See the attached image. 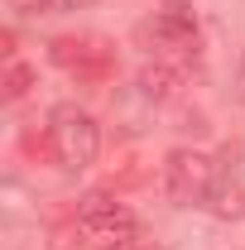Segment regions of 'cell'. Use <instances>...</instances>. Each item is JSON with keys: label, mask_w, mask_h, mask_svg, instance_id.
Returning <instances> with one entry per match:
<instances>
[{"label": "cell", "mask_w": 245, "mask_h": 250, "mask_svg": "<svg viewBox=\"0 0 245 250\" xmlns=\"http://www.w3.org/2000/svg\"><path fill=\"white\" fill-rule=\"evenodd\" d=\"M48 149L58 159V168L67 173H87L101 154V125H96L92 111H82V106H72V101H62L48 111Z\"/></svg>", "instance_id": "obj_1"}, {"label": "cell", "mask_w": 245, "mask_h": 250, "mask_svg": "<svg viewBox=\"0 0 245 250\" xmlns=\"http://www.w3.org/2000/svg\"><path fill=\"white\" fill-rule=\"evenodd\" d=\"M135 34H140V43L149 48L154 58H168V62H178V67H183L187 58H197V39H202L197 10L183 5V0H168L163 10H154Z\"/></svg>", "instance_id": "obj_2"}, {"label": "cell", "mask_w": 245, "mask_h": 250, "mask_svg": "<svg viewBox=\"0 0 245 250\" xmlns=\"http://www.w3.org/2000/svg\"><path fill=\"white\" fill-rule=\"evenodd\" d=\"M135 212L116 202V197H106V192H92V197H82L77 202V212H72V236H82L87 246H101V250H116L125 246L130 236H135Z\"/></svg>", "instance_id": "obj_3"}, {"label": "cell", "mask_w": 245, "mask_h": 250, "mask_svg": "<svg viewBox=\"0 0 245 250\" xmlns=\"http://www.w3.org/2000/svg\"><path fill=\"white\" fill-rule=\"evenodd\" d=\"M212 173L216 159L202 149H168L163 159V192L173 207H207V192H212Z\"/></svg>", "instance_id": "obj_4"}, {"label": "cell", "mask_w": 245, "mask_h": 250, "mask_svg": "<svg viewBox=\"0 0 245 250\" xmlns=\"http://www.w3.org/2000/svg\"><path fill=\"white\" fill-rule=\"evenodd\" d=\"M48 58L62 72H77V77H106L116 67V48L101 34H58L48 43Z\"/></svg>", "instance_id": "obj_5"}, {"label": "cell", "mask_w": 245, "mask_h": 250, "mask_svg": "<svg viewBox=\"0 0 245 250\" xmlns=\"http://www.w3.org/2000/svg\"><path fill=\"white\" fill-rule=\"evenodd\" d=\"M207 212H212L216 221H241L245 217V178H241V164H236L231 149L216 159L212 192H207Z\"/></svg>", "instance_id": "obj_6"}, {"label": "cell", "mask_w": 245, "mask_h": 250, "mask_svg": "<svg viewBox=\"0 0 245 250\" xmlns=\"http://www.w3.org/2000/svg\"><path fill=\"white\" fill-rule=\"evenodd\" d=\"M183 82H187V72L178 67V62H168V58H154V62H144V67L135 72L140 96H144V101H154V106L178 101V96H183Z\"/></svg>", "instance_id": "obj_7"}, {"label": "cell", "mask_w": 245, "mask_h": 250, "mask_svg": "<svg viewBox=\"0 0 245 250\" xmlns=\"http://www.w3.org/2000/svg\"><path fill=\"white\" fill-rule=\"evenodd\" d=\"M34 77H39V72H34L29 62H10V67H5V101H20V96L34 87Z\"/></svg>", "instance_id": "obj_8"}, {"label": "cell", "mask_w": 245, "mask_h": 250, "mask_svg": "<svg viewBox=\"0 0 245 250\" xmlns=\"http://www.w3.org/2000/svg\"><path fill=\"white\" fill-rule=\"evenodd\" d=\"M43 15H77V10H92L96 0H39Z\"/></svg>", "instance_id": "obj_9"}, {"label": "cell", "mask_w": 245, "mask_h": 250, "mask_svg": "<svg viewBox=\"0 0 245 250\" xmlns=\"http://www.w3.org/2000/svg\"><path fill=\"white\" fill-rule=\"evenodd\" d=\"M241 87H245V58H241Z\"/></svg>", "instance_id": "obj_10"}]
</instances>
